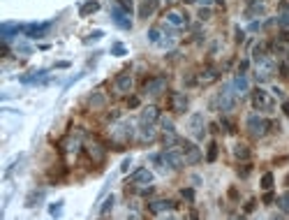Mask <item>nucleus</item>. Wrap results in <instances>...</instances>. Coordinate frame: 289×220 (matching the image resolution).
I'll use <instances>...</instances> for the list:
<instances>
[{"mask_svg": "<svg viewBox=\"0 0 289 220\" xmlns=\"http://www.w3.org/2000/svg\"><path fill=\"white\" fill-rule=\"evenodd\" d=\"M111 51H114L116 56H125V47H123V44H114V49H111Z\"/></svg>", "mask_w": 289, "mask_h": 220, "instance_id": "c03bdc74", "label": "nucleus"}, {"mask_svg": "<svg viewBox=\"0 0 289 220\" xmlns=\"http://www.w3.org/2000/svg\"><path fill=\"white\" fill-rule=\"evenodd\" d=\"M275 202V195H273V190H266V195H264V204H273Z\"/></svg>", "mask_w": 289, "mask_h": 220, "instance_id": "79ce46f5", "label": "nucleus"}, {"mask_svg": "<svg viewBox=\"0 0 289 220\" xmlns=\"http://www.w3.org/2000/svg\"><path fill=\"white\" fill-rule=\"evenodd\" d=\"M169 107L174 114H185L187 107H190V97L185 93H171L169 95Z\"/></svg>", "mask_w": 289, "mask_h": 220, "instance_id": "9b49d317", "label": "nucleus"}, {"mask_svg": "<svg viewBox=\"0 0 289 220\" xmlns=\"http://www.w3.org/2000/svg\"><path fill=\"white\" fill-rule=\"evenodd\" d=\"M162 31H165V28H160V26H153V28L148 31V40H151L153 44H160V42H162V37H165V35H162Z\"/></svg>", "mask_w": 289, "mask_h": 220, "instance_id": "393cba45", "label": "nucleus"}, {"mask_svg": "<svg viewBox=\"0 0 289 220\" xmlns=\"http://www.w3.org/2000/svg\"><path fill=\"white\" fill-rule=\"evenodd\" d=\"M252 107H255V111H273V102H271V95L264 91V88H255L252 91Z\"/></svg>", "mask_w": 289, "mask_h": 220, "instance_id": "39448f33", "label": "nucleus"}, {"mask_svg": "<svg viewBox=\"0 0 289 220\" xmlns=\"http://www.w3.org/2000/svg\"><path fill=\"white\" fill-rule=\"evenodd\" d=\"M199 19H201V21H204V19H211V10L201 7V10H199Z\"/></svg>", "mask_w": 289, "mask_h": 220, "instance_id": "a18cd8bd", "label": "nucleus"}, {"mask_svg": "<svg viewBox=\"0 0 289 220\" xmlns=\"http://www.w3.org/2000/svg\"><path fill=\"white\" fill-rule=\"evenodd\" d=\"M130 183H139V186H146V183H153V172L146 167H139L132 172L130 176Z\"/></svg>", "mask_w": 289, "mask_h": 220, "instance_id": "2eb2a0df", "label": "nucleus"}, {"mask_svg": "<svg viewBox=\"0 0 289 220\" xmlns=\"http://www.w3.org/2000/svg\"><path fill=\"white\" fill-rule=\"evenodd\" d=\"M250 172H252V165H241V167L236 169V174H238L241 178H248Z\"/></svg>", "mask_w": 289, "mask_h": 220, "instance_id": "e433bc0d", "label": "nucleus"}, {"mask_svg": "<svg viewBox=\"0 0 289 220\" xmlns=\"http://www.w3.org/2000/svg\"><path fill=\"white\" fill-rule=\"evenodd\" d=\"M88 105L93 107V109H97V107H104V95L102 93H93V95H91V100H88Z\"/></svg>", "mask_w": 289, "mask_h": 220, "instance_id": "72a5a7b5", "label": "nucleus"}, {"mask_svg": "<svg viewBox=\"0 0 289 220\" xmlns=\"http://www.w3.org/2000/svg\"><path fill=\"white\" fill-rule=\"evenodd\" d=\"M165 26L174 28V31H183V28H187V12H183V10H169L165 14Z\"/></svg>", "mask_w": 289, "mask_h": 220, "instance_id": "423d86ee", "label": "nucleus"}, {"mask_svg": "<svg viewBox=\"0 0 289 220\" xmlns=\"http://www.w3.org/2000/svg\"><path fill=\"white\" fill-rule=\"evenodd\" d=\"M282 114L289 116V100H285V102H282Z\"/></svg>", "mask_w": 289, "mask_h": 220, "instance_id": "3c124183", "label": "nucleus"}, {"mask_svg": "<svg viewBox=\"0 0 289 220\" xmlns=\"http://www.w3.org/2000/svg\"><path fill=\"white\" fill-rule=\"evenodd\" d=\"M231 86H234V91H236L238 95H245V93H248V91H250V84H248V77H245V72H238L236 77H234Z\"/></svg>", "mask_w": 289, "mask_h": 220, "instance_id": "f3484780", "label": "nucleus"}, {"mask_svg": "<svg viewBox=\"0 0 289 220\" xmlns=\"http://www.w3.org/2000/svg\"><path fill=\"white\" fill-rule=\"evenodd\" d=\"M165 91H167V77H153L144 86V95H148V97H160Z\"/></svg>", "mask_w": 289, "mask_h": 220, "instance_id": "6e6552de", "label": "nucleus"}, {"mask_svg": "<svg viewBox=\"0 0 289 220\" xmlns=\"http://www.w3.org/2000/svg\"><path fill=\"white\" fill-rule=\"evenodd\" d=\"M250 156H252V151H250L248 144H236L234 146V157L236 160H250Z\"/></svg>", "mask_w": 289, "mask_h": 220, "instance_id": "5701e85b", "label": "nucleus"}, {"mask_svg": "<svg viewBox=\"0 0 289 220\" xmlns=\"http://www.w3.org/2000/svg\"><path fill=\"white\" fill-rule=\"evenodd\" d=\"M160 126H162V132H174V121L167 116H160Z\"/></svg>", "mask_w": 289, "mask_h": 220, "instance_id": "c9c22d12", "label": "nucleus"}, {"mask_svg": "<svg viewBox=\"0 0 289 220\" xmlns=\"http://www.w3.org/2000/svg\"><path fill=\"white\" fill-rule=\"evenodd\" d=\"M153 192H155V188H151V183H146L144 188L139 190V195H141V197H151Z\"/></svg>", "mask_w": 289, "mask_h": 220, "instance_id": "58836bf2", "label": "nucleus"}, {"mask_svg": "<svg viewBox=\"0 0 289 220\" xmlns=\"http://www.w3.org/2000/svg\"><path fill=\"white\" fill-rule=\"evenodd\" d=\"M220 72H217V67H206L204 72H201V79L199 81H204V84H211V81H215Z\"/></svg>", "mask_w": 289, "mask_h": 220, "instance_id": "b1692460", "label": "nucleus"}, {"mask_svg": "<svg viewBox=\"0 0 289 220\" xmlns=\"http://www.w3.org/2000/svg\"><path fill=\"white\" fill-rule=\"evenodd\" d=\"M111 16H114V23L118 26V28H123V31H130V28H132L130 14H127V12H123L118 5H114V7H111Z\"/></svg>", "mask_w": 289, "mask_h": 220, "instance_id": "4468645a", "label": "nucleus"}, {"mask_svg": "<svg viewBox=\"0 0 289 220\" xmlns=\"http://www.w3.org/2000/svg\"><path fill=\"white\" fill-rule=\"evenodd\" d=\"M197 2H199V5H204V7H206V5H211V2H213V0H197Z\"/></svg>", "mask_w": 289, "mask_h": 220, "instance_id": "5fc2aeb1", "label": "nucleus"}, {"mask_svg": "<svg viewBox=\"0 0 289 220\" xmlns=\"http://www.w3.org/2000/svg\"><path fill=\"white\" fill-rule=\"evenodd\" d=\"M157 10H160V0H141V2H139L137 14H139V19H141V21H146V19H151Z\"/></svg>", "mask_w": 289, "mask_h": 220, "instance_id": "ddd939ff", "label": "nucleus"}, {"mask_svg": "<svg viewBox=\"0 0 289 220\" xmlns=\"http://www.w3.org/2000/svg\"><path fill=\"white\" fill-rule=\"evenodd\" d=\"M162 157H165L167 167L174 169V172H181V169L185 167V157L181 151H176V148H165L162 151Z\"/></svg>", "mask_w": 289, "mask_h": 220, "instance_id": "0eeeda50", "label": "nucleus"}, {"mask_svg": "<svg viewBox=\"0 0 289 220\" xmlns=\"http://www.w3.org/2000/svg\"><path fill=\"white\" fill-rule=\"evenodd\" d=\"M181 153H183V157H185V165H199L201 162V157H204V153L199 151V146H197L195 141H190V139H181Z\"/></svg>", "mask_w": 289, "mask_h": 220, "instance_id": "7ed1b4c3", "label": "nucleus"}, {"mask_svg": "<svg viewBox=\"0 0 289 220\" xmlns=\"http://www.w3.org/2000/svg\"><path fill=\"white\" fill-rule=\"evenodd\" d=\"M21 31H26V28L19 26V23H2V42H10L12 35H16Z\"/></svg>", "mask_w": 289, "mask_h": 220, "instance_id": "6ab92c4d", "label": "nucleus"}, {"mask_svg": "<svg viewBox=\"0 0 289 220\" xmlns=\"http://www.w3.org/2000/svg\"><path fill=\"white\" fill-rule=\"evenodd\" d=\"M111 137H114L116 146H121V144H125V141H132V139H135V127L130 126V123H121V126L114 127Z\"/></svg>", "mask_w": 289, "mask_h": 220, "instance_id": "1a4fd4ad", "label": "nucleus"}, {"mask_svg": "<svg viewBox=\"0 0 289 220\" xmlns=\"http://www.w3.org/2000/svg\"><path fill=\"white\" fill-rule=\"evenodd\" d=\"M243 37H245V35H243V31H241V28H236V42L238 44L243 42Z\"/></svg>", "mask_w": 289, "mask_h": 220, "instance_id": "8fccbe9b", "label": "nucleus"}, {"mask_svg": "<svg viewBox=\"0 0 289 220\" xmlns=\"http://www.w3.org/2000/svg\"><path fill=\"white\" fill-rule=\"evenodd\" d=\"M273 186H275V176H273V172H266V174L261 176V188L273 190Z\"/></svg>", "mask_w": 289, "mask_h": 220, "instance_id": "7c9ffc66", "label": "nucleus"}, {"mask_svg": "<svg viewBox=\"0 0 289 220\" xmlns=\"http://www.w3.org/2000/svg\"><path fill=\"white\" fill-rule=\"evenodd\" d=\"M275 204H278V209L282 211V213H289V190L287 192H282V195L275 199Z\"/></svg>", "mask_w": 289, "mask_h": 220, "instance_id": "bb28decb", "label": "nucleus"}, {"mask_svg": "<svg viewBox=\"0 0 289 220\" xmlns=\"http://www.w3.org/2000/svg\"><path fill=\"white\" fill-rule=\"evenodd\" d=\"M116 5L127 14H132V10H135V0H116Z\"/></svg>", "mask_w": 289, "mask_h": 220, "instance_id": "f704fd0d", "label": "nucleus"}, {"mask_svg": "<svg viewBox=\"0 0 289 220\" xmlns=\"http://www.w3.org/2000/svg\"><path fill=\"white\" fill-rule=\"evenodd\" d=\"M139 139H141L144 144L155 141V139H157V135H155V126H141V135H139Z\"/></svg>", "mask_w": 289, "mask_h": 220, "instance_id": "4be33fe9", "label": "nucleus"}, {"mask_svg": "<svg viewBox=\"0 0 289 220\" xmlns=\"http://www.w3.org/2000/svg\"><path fill=\"white\" fill-rule=\"evenodd\" d=\"M278 23L282 28H289V2L282 0L278 5Z\"/></svg>", "mask_w": 289, "mask_h": 220, "instance_id": "aec40b11", "label": "nucleus"}, {"mask_svg": "<svg viewBox=\"0 0 289 220\" xmlns=\"http://www.w3.org/2000/svg\"><path fill=\"white\" fill-rule=\"evenodd\" d=\"M181 195H183L187 202H192V199H195V190H192V188H183V190H181Z\"/></svg>", "mask_w": 289, "mask_h": 220, "instance_id": "ea45409f", "label": "nucleus"}, {"mask_svg": "<svg viewBox=\"0 0 289 220\" xmlns=\"http://www.w3.org/2000/svg\"><path fill=\"white\" fill-rule=\"evenodd\" d=\"M106 118H109V121H118V118H121V111H118V109H114V111L106 116Z\"/></svg>", "mask_w": 289, "mask_h": 220, "instance_id": "de8ad7c7", "label": "nucleus"}, {"mask_svg": "<svg viewBox=\"0 0 289 220\" xmlns=\"http://www.w3.org/2000/svg\"><path fill=\"white\" fill-rule=\"evenodd\" d=\"M51 28V23H32V26H26V35L28 37H40V35H44V32Z\"/></svg>", "mask_w": 289, "mask_h": 220, "instance_id": "a211bd4d", "label": "nucleus"}, {"mask_svg": "<svg viewBox=\"0 0 289 220\" xmlns=\"http://www.w3.org/2000/svg\"><path fill=\"white\" fill-rule=\"evenodd\" d=\"M19 51H21V53H30V47H28V44H21Z\"/></svg>", "mask_w": 289, "mask_h": 220, "instance_id": "864d4df0", "label": "nucleus"}, {"mask_svg": "<svg viewBox=\"0 0 289 220\" xmlns=\"http://www.w3.org/2000/svg\"><path fill=\"white\" fill-rule=\"evenodd\" d=\"M88 153H91V157H95L97 162L104 160V148L100 146V144H91V146H88Z\"/></svg>", "mask_w": 289, "mask_h": 220, "instance_id": "c756f323", "label": "nucleus"}, {"mask_svg": "<svg viewBox=\"0 0 289 220\" xmlns=\"http://www.w3.org/2000/svg\"><path fill=\"white\" fill-rule=\"evenodd\" d=\"M236 102H238V95H236V91H234V86L225 84L215 95H213L211 109H217L220 114H229V111L236 109Z\"/></svg>", "mask_w": 289, "mask_h": 220, "instance_id": "f257e3e1", "label": "nucleus"}, {"mask_svg": "<svg viewBox=\"0 0 289 220\" xmlns=\"http://www.w3.org/2000/svg\"><path fill=\"white\" fill-rule=\"evenodd\" d=\"M97 10H100V2H97V0H91V2H86L79 12H81V16H88V14H93V12H97Z\"/></svg>", "mask_w": 289, "mask_h": 220, "instance_id": "c85d7f7f", "label": "nucleus"}, {"mask_svg": "<svg viewBox=\"0 0 289 220\" xmlns=\"http://www.w3.org/2000/svg\"><path fill=\"white\" fill-rule=\"evenodd\" d=\"M245 130H248L252 137H266L271 130V121L259 114H250L248 118H245Z\"/></svg>", "mask_w": 289, "mask_h": 220, "instance_id": "f03ea898", "label": "nucleus"}, {"mask_svg": "<svg viewBox=\"0 0 289 220\" xmlns=\"http://www.w3.org/2000/svg\"><path fill=\"white\" fill-rule=\"evenodd\" d=\"M114 204H116V197H114V195H109V197L104 199V204L100 206V211H97V213H100V216H109V211L114 209Z\"/></svg>", "mask_w": 289, "mask_h": 220, "instance_id": "a878e982", "label": "nucleus"}, {"mask_svg": "<svg viewBox=\"0 0 289 220\" xmlns=\"http://www.w3.org/2000/svg\"><path fill=\"white\" fill-rule=\"evenodd\" d=\"M215 2H217V5H225V0H215Z\"/></svg>", "mask_w": 289, "mask_h": 220, "instance_id": "6e6d98bb", "label": "nucleus"}, {"mask_svg": "<svg viewBox=\"0 0 289 220\" xmlns=\"http://www.w3.org/2000/svg\"><path fill=\"white\" fill-rule=\"evenodd\" d=\"M61 211H62V202H56V204L49 206V213H51V216H61Z\"/></svg>", "mask_w": 289, "mask_h": 220, "instance_id": "4c0bfd02", "label": "nucleus"}, {"mask_svg": "<svg viewBox=\"0 0 289 220\" xmlns=\"http://www.w3.org/2000/svg\"><path fill=\"white\" fill-rule=\"evenodd\" d=\"M127 107H130V109H137V107H139V97H127Z\"/></svg>", "mask_w": 289, "mask_h": 220, "instance_id": "37998d69", "label": "nucleus"}, {"mask_svg": "<svg viewBox=\"0 0 289 220\" xmlns=\"http://www.w3.org/2000/svg\"><path fill=\"white\" fill-rule=\"evenodd\" d=\"M220 127H222V130H225L227 135H236V126H234V123L229 121L227 116H222V118H220Z\"/></svg>", "mask_w": 289, "mask_h": 220, "instance_id": "2f4dec72", "label": "nucleus"}, {"mask_svg": "<svg viewBox=\"0 0 289 220\" xmlns=\"http://www.w3.org/2000/svg\"><path fill=\"white\" fill-rule=\"evenodd\" d=\"M255 206H257V199H248V204H245L243 209H245V213H252V211H255Z\"/></svg>", "mask_w": 289, "mask_h": 220, "instance_id": "a19ab883", "label": "nucleus"}, {"mask_svg": "<svg viewBox=\"0 0 289 220\" xmlns=\"http://www.w3.org/2000/svg\"><path fill=\"white\" fill-rule=\"evenodd\" d=\"M227 195H229V199H231V202H238V190L236 188H229Z\"/></svg>", "mask_w": 289, "mask_h": 220, "instance_id": "49530a36", "label": "nucleus"}, {"mask_svg": "<svg viewBox=\"0 0 289 220\" xmlns=\"http://www.w3.org/2000/svg\"><path fill=\"white\" fill-rule=\"evenodd\" d=\"M146 209L153 216H162V213H169V211L176 209V202H171V199H151L146 204Z\"/></svg>", "mask_w": 289, "mask_h": 220, "instance_id": "9d476101", "label": "nucleus"}, {"mask_svg": "<svg viewBox=\"0 0 289 220\" xmlns=\"http://www.w3.org/2000/svg\"><path fill=\"white\" fill-rule=\"evenodd\" d=\"M160 121V109L155 105H148L141 109V116H139V126H155Z\"/></svg>", "mask_w": 289, "mask_h": 220, "instance_id": "f8f14e48", "label": "nucleus"}, {"mask_svg": "<svg viewBox=\"0 0 289 220\" xmlns=\"http://www.w3.org/2000/svg\"><path fill=\"white\" fill-rule=\"evenodd\" d=\"M183 2H197V0H183Z\"/></svg>", "mask_w": 289, "mask_h": 220, "instance_id": "4d7b16f0", "label": "nucleus"}, {"mask_svg": "<svg viewBox=\"0 0 289 220\" xmlns=\"http://www.w3.org/2000/svg\"><path fill=\"white\" fill-rule=\"evenodd\" d=\"M44 195H46V192H44V188L32 190L30 195L26 197V206H28V209H35V204H40L42 199H44Z\"/></svg>", "mask_w": 289, "mask_h": 220, "instance_id": "412c9836", "label": "nucleus"}, {"mask_svg": "<svg viewBox=\"0 0 289 220\" xmlns=\"http://www.w3.org/2000/svg\"><path fill=\"white\" fill-rule=\"evenodd\" d=\"M206 160H208V162H215V160H217V141H211V144H208Z\"/></svg>", "mask_w": 289, "mask_h": 220, "instance_id": "473e14b6", "label": "nucleus"}, {"mask_svg": "<svg viewBox=\"0 0 289 220\" xmlns=\"http://www.w3.org/2000/svg\"><path fill=\"white\" fill-rule=\"evenodd\" d=\"M259 14H264V2H255L245 7V16H259Z\"/></svg>", "mask_w": 289, "mask_h": 220, "instance_id": "cd10ccee", "label": "nucleus"}, {"mask_svg": "<svg viewBox=\"0 0 289 220\" xmlns=\"http://www.w3.org/2000/svg\"><path fill=\"white\" fill-rule=\"evenodd\" d=\"M208 130H211L213 135H220V123H211V126H208Z\"/></svg>", "mask_w": 289, "mask_h": 220, "instance_id": "09e8293b", "label": "nucleus"}, {"mask_svg": "<svg viewBox=\"0 0 289 220\" xmlns=\"http://www.w3.org/2000/svg\"><path fill=\"white\" fill-rule=\"evenodd\" d=\"M132 86H135V79H132L127 72H123V74H118V77H116V91H118V93H130V91H132Z\"/></svg>", "mask_w": 289, "mask_h": 220, "instance_id": "dca6fc26", "label": "nucleus"}, {"mask_svg": "<svg viewBox=\"0 0 289 220\" xmlns=\"http://www.w3.org/2000/svg\"><path fill=\"white\" fill-rule=\"evenodd\" d=\"M127 167H130V157H125L123 165H121V172H127Z\"/></svg>", "mask_w": 289, "mask_h": 220, "instance_id": "603ef678", "label": "nucleus"}, {"mask_svg": "<svg viewBox=\"0 0 289 220\" xmlns=\"http://www.w3.org/2000/svg\"><path fill=\"white\" fill-rule=\"evenodd\" d=\"M187 132L192 135V139H204V135H206V118H204V114L201 111H197V114H192L190 118H187Z\"/></svg>", "mask_w": 289, "mask_h": 220, "instance_id": "20e7f679", "label": "nucleus"}]
</instances>
